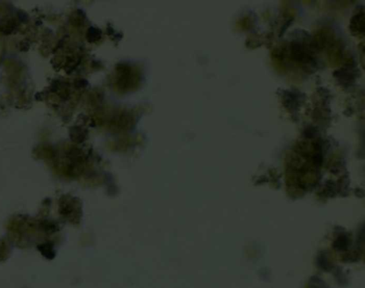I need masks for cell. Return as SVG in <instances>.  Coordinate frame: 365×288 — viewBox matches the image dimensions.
Wrapping results in <instances>:
<instances>
[{"label":"cell","instance_id":"cell-1","mask_svg":"<svg viewBox=\"0 0 365 288\" xmlns=\"http://www.w3.org/2000/svg\"><path fill=\"white\" fill-rule=\"evenodd\" d=\"M305 48L298 42H293L290 45L291 56L295 62L302 64L311 63L313 59L305 50Z\"/></svg>","mask_w":365,"mask_h":288},{"label":"cell","instance_id":"cell-2","mask_svg":"<svg viewBox=\"0 0 365 288\" xmlns=\"http://www.w3.org/2000/svg\"><path fill=\"white\" fill-rule=\"evenodd\" d=\"M350 29L353 35L357 36L364 34L365 33V13L364 11H360L352 17L350 20Z\"/></svg>","mask_w":365,"mask_h":288},{"label":"cell","instance_id":"cell-3","mask_svg":"<svg viewBox=\"0 0 365 288\" xmlns=\"http://www.w3.org/2000/svg\"><path fill=\"white\" fill-rule=\"evenodd\" d=\"M101 38V31L94 28H91L88 32V40L90 42H95Z\"/></svg>","mask_w":365,"mask_h":288}]
</instances>
